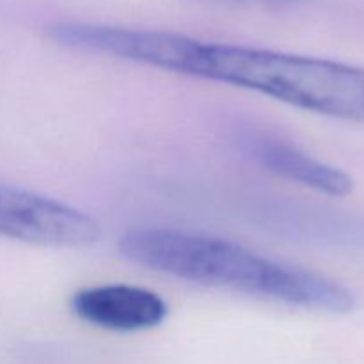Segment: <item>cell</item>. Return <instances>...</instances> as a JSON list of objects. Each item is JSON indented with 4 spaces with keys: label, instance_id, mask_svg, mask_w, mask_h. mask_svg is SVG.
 <instances>
[{
    "label": "cell",
    "instance_id": "5",
    "mask_svg": "<svg viewBox=\"0 0 364 364\" xmlns=\"http://www.w3.org/2000/svg\"><path fill=\"white\" fill-rule=\"evenodd\" d=\"M245 155L276 176L327 196H347L354 180L338 167L308 155L291 142L267 134H247L242 139Z\"/></svg>",
    "mask_w": 364,
    "mask_h": 364
},
{
    "label": "cell",
    "instance_id": "1",
    "mask_svg": "<svg viewBox=\"0 0 364 364\" xmlns=\"http://www.w3.org/2000/svg\"><path fill=\"white\" fill-rule=\"evenodd\" d=\"M48 38L66 48L249 89L309 112L364 123V70L350 64L178 32L80 21L52 25Z\"/></svg>",
    "mask_w": 364,
    "mask_h": 364
},
{
    "label": "cell",
    "instance_id": "3",
    "mask_svg": "<svg viewBox=\"0 0 364 364\" xmlns=\"http://www.w3.org/2000/svg\"><path fill=\"white\" fill-rule=\"evenodd\" d=\"M0 237L45 247H85L100 240L102 230L82 210L0 181Z\"/></svg>",
    "mask_w": 364,
    "mask_h": 364
},
{
    "label": "cell",
    "instance_id": "2",
    "mask_svg": "<svg viewBox=\"0 0 364 364\" xmlns=\"http://www.w3.org/2000/svg\"><path fill=\"white\" fill-rule=\"evenodd\" d=\"M117 251L128 262L167 276L311 311L345 315L355 306L354 294L329 277L208 235L135 228L121 235Z\"/></svg>",
    "mask_w": 364,
    "mask_h": 364
},
{
    "label": "cell",
    "instance_id": "6",
    "mask_svg": "<svg viewBox=\"0 0 364 364\" xmlns=\"http://www.w3.org/2000/svg\"><path fill=\"white\" fill-rule=\"evenodd\" d=\"M226 2L245 4V6H263V7H291L304 4L308 0H226Z\"/></svg>",
    "mask_w": 364,
    "mask_h": 364
},
{
    "label": "cell",
    "instance_id": "4",
    "mask_svg": "<svg viewBox=\"0 0 364 364\" xmlns=\"http://www.w3.org/2000/svg\"><path fill=\"white\" fill-rule=\"evenodd\" d=\"M71 309L84 322L116 333L153 329L167 316V304L159 294L132 284L84 288L71 297Z\"/></svg>",
    "mask_w": 364,
    "mask_h": 364
}]
</instances>
